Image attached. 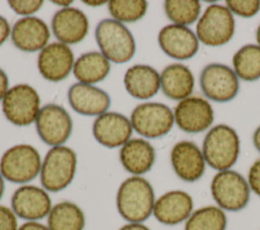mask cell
I'll return each instance as SVG.
<instances>
[{
  "instance_id": "obj_5",
  "label": "cell",
  "mask_w": 260,
  "mask_h": 230,
  "mask_svg": "<svg viewBox=\"0 0 260 230\" xmlns=\"http://www.w3.org/2000/svg\"><path fill=\"white\" fill-rule=\"evenodd\" d=\"M42 159L39 151L27 144H18L7 149L0 159V173L3 178L25 184L35 179L41 171Z\"/></svg>"
},
{
  "instance_id": "obj_31",
  "label": "cell",
  "mask_w": 260,
  "mask_h": 230,
  "mask_svg": "<svg viewBox=\"0 0 260 230\" xmlns=\"http://www.w3.org/2000/svg\"><path fill=\"white\" fill-rule=\"evenodd\" d=\"M225 7L233 13L241 17L250 18L260 11V1L258 0H226Z\"/></svg>"
},
{
  "instance_id": "obj_37",
  "label": "cell",
  "mask_w": 260,
  "mask_h": 230,
  "mask_svg": "<svg viewBox=\"0 0 260 230\" xmlns=\"http://www.w3.org/2000/svg\"><path fill=\"white\" fill-rule=\"evenodd\" d=\"M9 90V80L6 73L0 68V101L3 100Z\"/></svg>"
},
{
  "instance_id": "obj_24",
  "label": "cell",
  "mask_w": 260,
  "mask_h": 230,
  "mask_svg": "<svg viewBox=\"0 0 260 230\" xmlns=\"http://www.w3.org/2000/svg\"><path fill=\"white\" fill-rule=\"evenodd\" d=\"M193 73L184 64L174 63L167 66L160 74V88L164 94L173 100L189 97L194 89Z\"/></svg>"
},
{
  "instance_id": "obj_36",
  "label": "cell",
  "mask_w": 260,
  "mask_h": 230,
  "mask_svg": "<svg viewBox=\"0 0 260 230\" xmlns=\"http://www.w3.org/2000/svg\"><path fill=\"white\" fill-rule=\"evenodd\" d=\"M18 230H50L47 225L39 221H26L18 227Z\"/></svg>"
},
{
  "instance_id": "obj_41",
  "label": "cell",
  "mask_w": 260,
  "mask_h": 230,
  "mask_svg": "<svg viewBox=\"0 0 260 230\" xmlns=\"http://www.w3.org/2000/svg\"><path fill=\"white\" fill-rule=\"evenodd\" d=\"M72 0H67V1H58V0H53L52 1V3H54V4H57L58 6H62L63 8H65V7H69V5L70 4H72Z\"/></svg>"
},
{
  "instance_id": "obj_11",
  "label": "cell",
  "mask_w": 260,
  "mask_h": 230,
  "mask_svg": "<svg viewBox=\"0 0 260 230\" xmlns=\"http://www.w3.org/2000/svg\"><path fill=\"white\" fill-rule=\"evenodd\" d=\"M35 123L39 137L52 147L62 146L69 139L73 128L69 112L56 103L41 107Z\"/></svg>"
},
{
  "instance_id": "obj_38",
  "label": "cell",
  "mask_w": 260,
  "mask_h": 230,
  "mask_svg": "<svg viewBox=\"0 0 260 230\" xmlns=\"http://www.w3.org/2000/svg\"><path fill=\"white\" fill-rule=\"evenodd\" d=\"M118 230H150L146 225L143 223H131L128 222L127 224L120 227Z\"/></svg>"
},
{
  "instance_id": "obj_33",
  "label": "cell",
  "mask_w": 260,
  "mask_h": 230,
  "mask_svg": "<svg viewBox=\"0 0 260 230\" xmlns=\"http://www.w3.org/2000/svg\"><path fill=\"white\" fill-rule=\"evenodd\" d=\"M17 216L11 208L0 205V230H18Z\"/></svg>"
},
{
  "instance_id": "obj_25",
  "label": "cell",
  "mask_w": 260,
  "mask_h": 230,
  "mask_svg": "<svg viewBox=\"0 0 260 230\" xmlns=\"http://www.w3.org/2000/svg\"><path fill=\"white\" fill-rule=\"evenodd\" d=\"M110 70V61L101 52H88L77 58L72 71L80 83L92 85L103 81Z\"/></svg>"
},
{
  "instance_id": "obj_43",
  "label": "cell",
  "mask_w": 260,
  "mask_h": 230,
  "mask_svg": "<svg viewBox=\"0 0 260 230\" xmlns=\"http://www.w3.org/2000/svg\"><path fill=\"white\" fill-rule=\"evenodd\" d=\"M256 41L258 43V46L260 47V25L257 27V30H256Z\"/></svg>"
},
{
  "instance_id": "obj_1",
  "label": "cell",
  "mask_w": 260,
  "mask_h": 230,
  "mask_svg": "<svg viewBox=\"0 0 260 230\" xmlns=\"http://www.w3.org/2000/svg\"><path fill=\"white\" fill-rule=\"evenodd\" d=\"M155 195L151 183L142 176L132 175L119 186L116 206L120 216L131 223H143L153 211Z\"/></svg>"
},
{
  "instance_id": "obj_12",
  "label": "cell",
  "mask_w": 260,
  "mask_h": 230,
  "mask_svg": "<svg viewBox=\"0 0 260 230\" xmlns=\"http://www.w3.org/2000/svg\"><path fill=\"white\" fill-rule=\"evenodd\" d=\"M52 207L48 191L37 185L23 184L11 197L12 211L18 218L26 221H39L47 217Z\"/></svg>"
},
{
  "instance_id": "obj_6",
  "label": "cell",
  "mask_w": 260,
  "mask_h": 230,
  "mask_svg": "<svg viewBox=\"0 0 260 230\" xmlns=\"http://www.w3.org/2000/svg\"><path fill=\"white\" fill-rule=\"evenodd\" d=\"M210 193L217 207L223 211L238 212L250 201V186L238 171L228 169L217 171L210 183Z\"/></svg>"
},
{
  "instance_id": "obj_20",
  "label": "cell",
  "mask_w": 260,
  "mask_h": 230,
  "mask_svg": "<svg viewBox=\"0 0 260 230\" xmlns=\"http://www.w3.org/2000/svg\"><path fill=\"white\" fill-rule=\"evenodd\" d=\"M50 29L46 22L36 16L18 19L11 28V42L20 51L34 53L43 50L50 40Z\"/></svg>"
},
{
  "instance_id": "obj_27",
  "label": "cell",
  "mask_w": 260,
  "mask_h": 230,
  "mask_svg": "<svg viewBox=\"0 0 260 230\" xmlns=\"http://www.w3.org/2000/svg\"><path fill=\"white\" fill-rule=\"evenodd\" d=\"M233 67L238 78L244 81H256L260 78V47L245 45L233 57Z\"/></svg>"
},
{
  "instance_id": "obj_34",
  "label": "cell",
  "mask_w": 260,
  "mask_h": 230,
  "mask_svg": "<svg viewBox=\"0 0 260 230\" xmlns=\"http://www.w3.org/2000/svg\"><path fill=\"white\" fill-rule=\"evenodd\" d=\"M247 181L249 183L250 189L255 195L260 197V158L250 166Z\"/></svg>"
},
{
  "instance_id": "obj_19",
  "label": "cell",
  "mask_w": 260,
  "mask_h": 230,
  "mask_svg": "<svg viewBox=\"0 0 260 230\" xmlns=\"http://www.w3.org/2000/svg\"><path fill=\"white\" fill-rule=\"evenodd\" d=\"M192 197L180 189L169 190L155 200L152 215L164 225L174 226L185 222L193 212Z\"/></svg>"
},
{
  "instance_id": "obj_42",
  "label": "cell",
  "mask_w": 260,
  "mask_h": 230,
  "mask_svg": "<svg viewBox=\"0 0 260 230\" xmlns=\"http://www.w3.org/2000/svg\"><path fill=\"white\" fill-rule=\"evenodd\" d=\"M4 190H5V183H4V178H3L2 174L0 173V200H1V199H2V197H3Z\"/></svg>"
},
{
  "instance_id": "obj_8",
  "label": "cell",
  "mask_w": 260,
  "mask_h": 230,
  "mask_svg": "<svg viewBox=\"0 0 260 230\" xmlns=\"http://www.w3.org/2000/svg\"><path fill=\"white\" fill-rule=\"evenodd\" d=\"M40 109V95L28 84L12 86L2 100L3 114L7 121L17 127H25L36 122Z\"/></svg>"
},
{
  "instance_id": "obj_32",
  "label": "cell",
  "mask_w": 260,
  "mask_h": 230,
  "mask_svg": "<svg viewBox=\"0 0 260 230\" xmlns=\"http://www.w3.org/2000/svg\"><path fill=\"white\" fill-rule=\"evenodd\" d=\"M42 0H10L8 4L10 8L19 15H23L24 17L30 16L40 10L43 5Z\"/></svg>"
},
{
  "instance_id": "obj_4",
  "label": "cell",
  "mask_w": 260,
  "mask_h": 230,
  "mask_svg": "<svg viewBox=\"0 0 260 230\" xmlns=\"http://www.w3.org/2000/svg\"><path fill=\"white\" fill-rule=\"evenodd\" d=\"M77 169L76 153L67 146L52 147L42 161L40 179L47 191L65 189L74 179Z\"/></svg>"
},
{
  "instance_id": "obj_2",
  "label": "cell",
  "mask_w": 260,
  "mask_h": 230,
  "mask_svg": "<svg viewBox=\"0 0 260 230\" xmlns=\"http://www.w3.org/2000/svg\"><path fill=\"white\" fill-rule=\"evenodd\" d=\"M202 153L207 165L222 171L231 169L240 154V138L232 127L219 124L212 127L204 137Z\"/></svg>"
},
{
  "instance_id": "obj_14",
  "label": "cell",
  "mask_w": 260,
  "mask_h": 230,
  "mask_svg": "<svg viewBox=\"0 0 260 230\" xmlns=\"http://www.w3.org/2000/svg\"><path fill=\"white\" fill-rule=\"evenodd\" d=\"M74 62V55L69 46L56 42L48 44L40 51L38 69L44 79L59 82L69 76Z\"/></svg>"
},
{
  "instance_id": "obj_26",
  "label": "cell",
  "mask_w": 260,
  "mask_h": 230,
  "mask_svg": "<svg viewBox=\"0 0 260 230\" xmlns=\"http://www.w3.org/2000/svg\"><path fill=\"white\" fill-rule=\"evenodd\" d=\"M47 226L50 230H83L85 215L75 203L62 201L52 207L47 216Z\"/></svg>"
},
{
  "instance_id": "obj_7",
  "label": "cell",
  "mask_w": 260,
  "mask_h": 230,
  "mask_svg": "<svg viewBox=\"0 0 260 230\" xmlns=\"http://www.w3.org/2000/svg\"><path fill=\"white\" fill-rule=\"evenodd\" d=\"M236 21L233 13L223 5H209L199 18L196 35L207 47H220L228 44L235 34Z\"/></svg>"
},
{
  "instance_id": "obj_21",
  "label": "cell",
  "mask_w": 260,
  "mask_h": 230,
  "mask_svg": "<svg viewBox=\"0 0 260 230\" xmlns=\"http://www.w3.org/2000/svg\"><path fill=\"white\" fill-rule=\"evenodd\" d=\"M67 97L72 109L83 116L99 117L107 112L111 105V98L105 90L80 82L69 88Z\"/></svg>"
},
{
  "instance_id": "obj_16",
  "label": "cell",
  "mask_w": 260,
  "mask_h": 230,
  "mask_svg": "<svg viewBox=\"0 0 260 230\" xmlns=\"http://www.w3.org/2000/svg\"><path fill=\"white\" fill-rule=\"evenodd\" d=\"M171 164L179 178L186 182L200 179L204 172L206 162L202 150L191 141H180L171 151Z\"/></svg>"
},
{
  "instance_id": "obj_30",
  "label": "cell",
  "mask_w": 260,
  "mask_h": 230,
  "mask_svg": "<svg viewBox=\"0 0 260 230\" xmlns=\"http://www.w3.org/2000/svg\"><path fill=\"white\" fill-rule=\"evenodd\" d=\"M108 9L113 19L121 23H131L138 21L145 15L147 2L144 0H112L108 2Z\"/></svg>"
},
{
  "instance_id": "obj_13",
  "label": "cell",
  "mask_w": 260,
  "mask_h": 230,
  "mask_svg": "<svg viewBox=\"0 0 260 230\" xmlns=\"http://www.w3.org/2000/svg\"><path fill=\"white\" fill-rule=\"evenodd\" d=\"M174 119L182 131L197 134L212 125L214 113L211 104L206 99L189 96L178 102L174 109Z\"/></svg>"
},
{
  "instance_id": "obj_17",
  "label": "cell",
  "mask_w": 260,
  "mask_h": 230,
  "mask_svg": "<svg viewBox=\"0 0 260 230\" xmlns=\"http://www.w3.org/2000/svg\"><path fill=\"white\" fill-rule=\"evenodd\" d=\"M54 36L59 43L75 45L85 39L89 29V22L85 13L75 7L62 8L54 14L51 22Z\"/></svg>"
},
{
  "instance_id": "obj_39",
  "label": "cell",
  "mask_w": 260,
  "mask_h": 230,
  "mask_svg": "<svg viewBox=\"0 0 260 230\" xmlns=\"http://www.w3.org/2000/svg\"><path fill=\"white\" fill-rule=\"evenodd\" d=\"M253 143L255 148L260 152V126L255 130L253 134Z\"/></svg>"
},
{
  "instance_id": "obj_15",
  "label": "cell",
  "mask_w": 260,
  "mask_h": 230,
  "mask_svg": "<svg viewBox=\"0 0 260 230\" xmlns=\"http://www.w3.org/2000/svg\"><path fill=\"white\" fill-rule=\"evenodd\" d=\"M157 42L167 56L180 61L191 59L199 50V41L195 32L187 26L174 23L159 30Z\"/></svg>"
},
{
  "instance_id": "obj_22",
  "label": "cell",
  "mask_w": 260,
  "mask_h": 230,
  "mask_svg": "<svg viewBox=\"0 0 260 230\" xmlns=\"http://www.w3.org/2000/svg\"><path fill=\"white\" fill-rule=\"evenodd\" d=\"M119 158L126 171L135 176L148 172L155 162V150L146 140L130 139L120 149Z\"/></svg>"
},
{
  "instance_id": "obj_23",
  "label": "cell",
  "mask_w": 260,
  "mask_h": 230,
  "mask_svg": "<svg viewBox=\"0 0 260 230\" xmlns=\"http://www.w3.org/2000/svg\"><path fill=\"white\" fill-rule=\"evenodd\" d=\"M124 86L132 97L149 99L160 88V74L149 65H133L125 72Z\"/></svg>"
},
{
  "instance_id": "obj_9",
  "label": "cell",
  "mask_w": 260,
  "mask_h": 230,
  "mask_svg": "<svg viewBox=\"0 0 260 230\" xmlns=\"http://www.w3.org/2000/svg\"><path fill=\"white\" fill-rule=\"evenodd\" d=\"M130 122L136 133L155 139L166 136L172 130L175 119L168 105L160 102H143L132 110Z\"/></svg>"
},
{
  "instance_id": "obj_18",
  "label": "cell",
  "mask_w": 260,
  "mask_h": 230,
  "mask_svg": "<svg viewBox=\"0 0 260 230\" xmlns=\"http://www.w3.org/2000/svg\"><path fill=\"white\" fill-rule=\"evenodd\" d=\"M131 122L122 113L107 111L99 116L92 124L94 139L108 148L122 147L131 138Z\"/></svg>"
},
{
  "instance_id": "obj_10",
  "label": "cell",
  "mask_w": 260,
  "mask_h": 230,
  "mask_svg": "<svg viewBox=\"0 0 260 230\" xmlns=\"http://www.w3.org/2000/svg\"><path fill=\"white\" fill-rule=\"evenodd\" d=\"M199 82L203 94L215 102L233 100L240 88L239 78L235 71L220 63H211L205 66L201 71Z\"/></svg>"
},
{
  "instance_id": "obj_29",
  "label": "cell",
  "mask_w": 260,
  "mask_h": 230,
  "mask_svg": "<svg viewBox=\"0 0 260 230\" xmlns=\"http://www.w3.org/2000/svg\"><path fill=\"white\" fill-rule=\"evenodd\" d=\"M166 15L174 24L187 26L200 15L201 5L197 0H168L164 5Z\"/></svg>"
},
{
  "instance_id": "obj_28",
  "label": "cell",
  "mask_w": 260,
  "mask_h": 230,
  "mask_svg": "<svg viewBox=\"0 0 260 230\" xmlns=\"http://www.w3.org/2000/svg\"><path fill=\"white\" fill-rule=\"evenodd\" d=\"M228 218L217 206H205L192 212L185 221L184 230H225Z\"/></svg>"
},
{
  "instance_id": "obj_40",
  "label": "cell",
  "mask_w": 260,
  "mask_h": 230,
  "mask_svg": "<svg viewBox=\"0 0 260 230\" xmlns=\"http://www.w3.org/2000/svg\"><path fill=\"white\" fill-rule=\"evenodd\" d=\"M83 3L86 4V5H88V6H94V7H96V6H102V5H104V4L108 3V2H106V1H90V0H84Z\"/></svg>"
},
{
  "instance_id": "obj_3",
  "label": "cell",
  "mask_w": 260,
  "mask_h": 230,
  "mask_svg": "<svg viewBox=\"0 0 260 230\" xmlns=\"http://www.w3.org/2000/svg\"><path fill=\"white\" fill-rule=\"evenodd\" d=\"M95 41L101 53L116 64L130 61L136 52V43L131 31L124 23L113 18H106L98 23Z\"/></svg>"
},
{
  "instance_id": "obj_35",
  "label": "cell",
  "mask_w": 260,
  "mask_h": 230,
  "mask_svg": "<svg viewBox=\"0 0 260 230\" xmlns=\"http://www.w3.org/2000/svg\"><path fill=\"white\" fill-rule=\"evenodd\" d=\"M11 34V27L8 20L0 15V47L6 42V40Z\"/></svg>"
}]
</instances>
